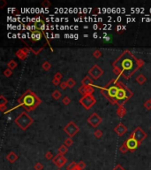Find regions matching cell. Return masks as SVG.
I'll return each mask as SVG.
<instances>
[{"mask_svg":"<svg viewBox=\"0 0 151 170\" xmlns=\"http://www.w3.org/2000/svg\"><path fill=\"white\" fill-rule=\"evenodd\" d=\"M83 86H93V81L91 78H89L88 76H86L85 78L81 81Z\"/></svg>","mask_w":151,"mask_h":170,"instance_id":"cell-16","label":"cell"},{"mask_svg":"<svg viewBox=\"0 0 151 170\" xmlns=\"http://www.w3.org/2000/svg\"><path fill=\"white\" fill-rule=\"evenodd\" d=\"M112 170H126V169L123 168L122 166H120V165H117V166H116V167H114V168L112 169Z\"/></svg>","mask_w":151,"mask_h":170,"instance_id":"cell-42","label":"cell"},{"mask_svg":"<svg viewBox=\"0 0 151 170\" xmlns=\"http://www.w3.org/2000/svg\"><path fill=\"white\" fill-rule=\"evenodd\" d=\"M125 144H126V145L127 146L128 150L131 151V152H133L134 150H136V148L140 145L139 142H138L135 138H133V137H129V138L127 139L126 142H125Z\"/></svg>","mask_w":151,"mask_h":170,"instance_id":"cell-10","label":"cell"},{"mask_svg":"<svg viewBox=\"0 0 151 170\" xmlns=\"http://www.w3.org/2000/svg\"><path fill=\"white\" fill-rule=\"evenodd\" d=\"M94 36V38H97L98 35H97V34H96V33H95V34H94V36Z\"/></svg>","mask_w":151,"mask_h":170,"instance_id":"cell-47","label":"cell"},{"mask_svg":"<svg viewBox=\"0 0 151 170\" xmlns=\"http://www.w3.org/2000/svg\"><path fill=\"white\" fill-rule=\"evenodd\" d=\"M57 170H61V169H57Z\"/></svg>","mask_w":151,"mask_h":170,"instance_id":"cell-48","label":"cell"},{"mask_svg":"<svg viewBox=\"0 0 151 170\" xmlns=\"http://www.w3.org/2000/svg\"><path fill=\"white\" fill-rule=\"evenodd\" d=\"M12 69H10V68L5 69V71H4V75L6 77H10L11 75H12Z\"/></svg>","mask_w":151,"mask_h":170,"instance_id":"cell-31","label":"cell"},{"mask_svg":"<svg viewBox=\"0 0 151 170\" xmlns=\"http://www.w3.org/2000/svg\"><path fill=\"white\" fill-rule=\"evenodd\" d=\"M5 108V105H1V111H2V112H4Z\"/></svg>","mask_w":151,"mask_h":170,"instance_id":"cell-46","label":"cell"},{"mask_svg":"<svg viewBox=\"0 0 151 170\" xmlns=\"http://www.w3.org/2000/svg\"><path fill=\"white\" fill-rule=\"evenodd\" d=\"M45 158H46L47 160H53L54 157H53L52 152H47L46 153H45Z\"/></svg>","mask_w":151,"mask_h":170,"instance_id":"cell-27","label":"cell"},{"mask_svg":"<svg viewBox=\"0 0 151 170\" xmlns=\"http://www.w3.org/2000/svg\"><path fill=\"white\" fill-rule=\"evenodd\" d=\"M77 167V163L76 162H74V161H73L72 163H70L68 166H67V170H73V168H75V167Z\"/></svg>","mask_w":151,"mask_h":170,"instance_id":"cell-26","label":"cell"},{"mask_svg":"<svg viewBox=\"0 0 151 170\" xmlns=\"http://www.w3.org/2000/svg\"><path fill=\"white\" fill-rule=\"evenodd\" d=\"M77 165H78V167H79V168L81 169V170H83V169L86 167V163L84 162V161H82V160L80 161V162H79Z\"/></svg>","mask_w":151,"mask_h":170,"instance_id":"cell-32","label":"cell"},{"mask_svg":"<svg viewBox=\"0 0 151 170\" xmlns=\"http://www.w3.org/2000/svg\"><path fill=\"white\" fill-rule=\"evenodd\" d=\"M16 56L19 58L21 60H24L26 58H27V54H25L24 52L22 51V50H19V51H17V52H16Z\"/></svg>","mask_w":151,"mask_h":170,"instance_id":"cell-18","label":"cell"},{"mask_svg":"<svg viewBox=\"0 0 151 170\" xmlns=\"http://www.w3.org/2000/svg\"><path fill=\"white\" fill-rule=\"evenodd\" d=\"M93 56H94L95 58H100V57H102V52L99 50H96L93 52Z\"/></svg>","mask_w":151,"mask_h":170,"instance_id":"cell-33","label":"cell"},{"mask_svg":"<svg viewBox=\"0 0 151 170\" xmlns=\"http://www.w3.org/2000/svg\"><path fill=\"white\" fill-rule=\"evenodd\" d=\"M30 36H31V39L33 41H39L42 38V33L39 30H32Z\"/></svg>","mask_w":151,"mask_h":170,"instance_id":"cell-14","label":"cell"},{"mask_svg":"<svg viewBox=\"0 0 151 170\" xmlns=\"http://www.w3.org/2000/svg\"><path fill=\"white\" fill-rule=\"evenodd\" d=\"M117 113L119 117H124V116L126 115V109L123 107V105H119V106H118V108L117 110Z\"/></svg>","mask_w":151,"mask_h":170,"instance_id":"cell-17","label":"cell"},{"mask_svg":"<svg viewBox=\"0 0 151 170\" xmlns=\"http://www.w3.org/2000/svg\"><path fill=\"white\" fill-rule=\"evenodd\" d=\"M18 102H19V105L17 107L21 105V106L26 108V110L31 111L35 108V107L40 104L41 100L39 98H37V97L35 96V94H34L33 92L30 91V90H27L24 95L19 98Z\"/></svg>","mask_w":151,"mask_h":170,"instance_id":"cell-2","label":"cell"},{"mask_svg":"<svg viewBox=\"0 0 151 170\" xmlns=\"http://www.w3.org/2000/svg\"><path fill=\"white\" fill-rule=\"evenodd\" d=\"M136 81H138V83H140V84H143L146 81V77L144 76L143 74H139L136 78Z\"/></svg>","mask_w":151,"mask_h":170,"instance_id":"cell-20","label":"cell"},{"mask_svg":"<svg viewBox=\"0 0 151 170\" xmlns=\"http://www.w3.org/2000/svg\"><path fill=\"white\" fill-rule=\"evenodd\" d=\"M131 137L135 138L140 144H141V141H143V139L146 137V133L144 132L141 128H137L136 130L133 131V133L132 134Z\"/></svg>","mask_w":151,"mask_h":170,"instance_id":"cell-9","label":"cell"},{"mask_svg":"<svg viewBox=\"0 0 151 170\" xmlns=\"http://www.w3.org/2000/svg\"><path fill=\"white\" fill-rule=\"evenodd\" d=\"M15 122L21 130H26L28 127L33 123V119L27 114V113L23 112L21 113L20 115H19L18 117L15 119Z\"/></svg>","mask_w":151,"mask_h":170,"instance_id":"cell-3","label":"cell"},{"mask_svg":"<svg viewBox=\"0 0 151 170\" xmlns=\"http://www.w3.org/2000/svg\"><path fill=\"white\" fill-rule=\"evenodd\" d=\"M0 98H1V99H0V101H1V102H0V105H5V104H7V99H5V97L3 95L0 97Z\"/></svg>","mask_w":151,"mask_h":170,"instance_id":"cell-36","label":"cell"},{"mask_svg":"<svg viewBox=\"0 0 151 170\" xmlns=\"http://www.w3.org/2000/svg\"><path fill=\"white\" fill-rule=\"evenodd\" d=\"M127 90H126V88L123 86L122 83H119V90H118V92L115 98L116 103H118L119 105H122V104H124L130 98L129 96H127Z\"/></svg>","mask_w":151,"mask_h":170,"instance_id":"cell-5","label":"cell"},{"mask_svg":"<svg viewBox=\"0 0 151 170\" xmlns=\"http://www.w3.org/2000/svg\"><path fill=\"white\" fill-rule=\"evenodd\" d=\"M118 61L120 62L119 66H118V67H114V70H115L114 72H115L116 74H118V75L119 68L121 67V72H120L119 76L122 74L124 75V76H126V79L129 78L133 72H135L134 70H135V68H137V67H134V66L139 67L140 66L143 65V61H141V60H136L133 56H130V57H124V54L118 59Z\"/></svg>","mask_w":151,"mask_h":170,"instance_id":"cell-1","label":"cell"},{"mask_svg":"<svg viewBox=\"0 0 151 170\" xmlns=\"http://www.w3.org/2000/svg\"><path fill=\"white\" fill-rule=\"evenodd\" d=\"M144 106H145V107H146V109H148V110H149V109H151V101H150V100L147 101L145 104H144Z\"/></svg>","mask_w":151,"mask_h":170,"instance_id":"cell-37","label":"cell"},{"mask_svg":"<svg viewBox=\"0 0 151 170\" xmlns=\"http://www.w3.org/2000/svg\"><path fill=\"white\" fill-rule=\"evenodd\" d=\"M149 100H150V101H151V98H150V99H149Z\"/></svg>","mask_w":151,"mask_h":170,"instance_id":"cell-49","label":"cell"},{"mask_svg":"<svg viewBox=\"0 0 151 170\" xmlns=\"http://www.w3.org/2000/svg\"><path fill=\"white\" fill-rule=\"evenodd\" d=\"M79 91L81 92V94H83V95L85 96V86H83V85L81 86V87L79 89Z\"/></svg>","mask_w":151,"mask_h":170,"instance_id":"cell-41","label":"cell"},{"mask_svg":"<svg viewBox=\"0 0 151 170\" xmlns=\"http://www.w3.org/2000/svg\"><path fill=\"white\" fill-rule=\"evenodd\" d=\"M67 151H68L67 146H66V145H64L60 146L59 149V153H60V154H62V155H64V153H66V152H67Z\"/></svg>","mask_w":151,"mask_h":170,"instance_id":"cell-21","label":"cell"},{"mask_svg":"<svg viewBox=\"0 0 151 170\" xmlns=\"http://www.w3.org/2000/svg\"><path fill=\"white\" fill-rule=\"evenodd\" d=\"M66 83H67V86L69 88H73L74 87V85L76 84V83H75V81L73 80V78H69L67 81H66Z\"/></svg>","mask_w":151,"mask_h":170,"instance_id":"cell-23","label":"cell"},{"mask_svg":"<svg viewBox=\"0 0 151 170\" xmlns=\"http://www.w3.org/2000/svg\"><path fill=\"white\" fill-rule=\"evenodd\" d=\"M34 168L35 169V170H42L44 169V166H42V163H40V162H37L35 165H34Z\"/></svg>","mask_w":151,"mask_h":170,"instance_id":"cell-28","label":"cell"},{"mask_svg":"<svg viewBox=\"0 0 151 170\" xmlns=\"http://www.w3.org/2000/svg\"><path fill=\"white\" fill-rule=\"evenodd\" d=\"M73 144V139L71 138V137L66 139V141H64V145H66L67 147H68V146H71Z\"/></svg>","mask_w":151,"mask_h":170,"instance_id":"cell-29","label":"cell"},{"mask_svg":"<svg viewBox=\"0 0 151 170\" xmlns=\"http://www.w3.org/2000/svg\"><path fill=\"white\" fill-rule=\"evenodd\" d=\"M52 97H53L54 99L57 100V99H59V98H61V93H60L59 90H55V91L52 93Z\"/></svg>","mask_w":151,"mask_h":170,"instance_id":"cell-24","label":"cell"},{"mask_svg":"<svg viewBox=\"0 0 151 170\" xmlns=\"http://www.w3.org/2000/svg\"><path fill=\"white\" fill-rule=\"evenodd\" d=\"M42 5L44 6V7H49V6L51 5V4L49 3V1H47V0H45V1L44 2V3L42 4Z\"/></svg>","mask_w":151,"mask_h":170,"instance_id":"cell-38","label":"cell"},{"mask_svg":"<svg viewBox=\"0 0 151 170\" xmlns=\"http://www.w3.org/2000/svg\"><path fill=\"white\" fill-rule=\"evenodd\" d=\"M119 151L122 153H126V152H127V151H129V150H128V148H127V146L126 145V144L124 143V145L119 148Z\"/></svg>","mask_w":151,"mask_h":170,"instance_id":"cell-30","label":"cell"},{"mask_svg":"<svg viewBox=\"0 0 151 170\" xmlns=\"http://www.w3.org/2000/svg\"><path fill=\"white\" fill-rule=\"evenodd\" d=\"M60 88H61L62 90H66V87H68L67 86V83H66V81H64V83H60Z\"/></svg>","mask_w":151,"mask_h":170,"instance_id":"cell-39","label":"cell"},{"mask_svg":"<svg viewBox=\"0 0 151 170\" xmlns=\"http://www.w3.org/2000/svg\"><path fill=\"white\" fill-rule=\"evenodd\" d=\"M94 134H95V135H96V138H101V137H103V132L101 130H96V132H95Z\"/></svg>","mask_w":151,"mask_h":170,"instance_id":"cell-34","label":"cell"},{"mask_svg":"<svg viewBox=\"0 0 151 170\" xmlns=\"http://www.w3.org/2000/svg\"><path fill=\"white\" fill-rule=\"evenodd\" d=\"M116 83V80L113 81V85H111L109 88H104V89H103V90H106V92L108 94L107 98H109L112 103H114V104L116 103L115 98L118 92V90H119V83Z\"/></svg>","mask_w":151,"mask_h":170,"instance_id":"cell-4","label":"cell"},{"mask_svg":"<svg viewBox=\"0 0 151 170\" xmlns=\"http://www.w3.org/2000/svg\"><path fill=\"white\" fill-rule=\"evenodd\" d=\"M21 50H22V51L23 52L25 53V54H28V52H29V49L28 48H23V49H21Z\"/></svg>","mask_w":151,"mask_h":170,"instance_id":"cell-44","label":"cell"},{"mask_svg":"<svg viewBox=\"0 0 151 170\" xmlns=\"http://www.w3.org/2000/svg\"><path fill=\"white\" fill-rule=\"evenodd\" d=\"M94 88L93 86H85V96L86 95H92L94 92Z\"/></svg>","mask_w":151,"mask_h":170,"instance_id":"cell-19","label":"cell"},{"mask_svg":"<svg viewBox=\"0 0 151 170\" xmlns=\"http://www.w3.org/2000/svg\"><path fill=\"white\" fill-rule=\"evenodd\" d=\"M52 83H53L54 85H56V86H57V85H59L61 83H60V80H59V79H57V78H54V79H53V81H52Z\"/></svg>","mask_w":151,"mask_h":170,"instance_id":"cell-40","label":"cell"},{"mask_svg":"<svg viewBox=\"0 0 151 170\" xmlns=\"http://www.w3.org/2000/svg\"><path fill=\"white\" fill-rule=\"evenodd\" d=\"M103 69L101 67H99L98 66H94L93 67L90 69L89 71H88V74H89V75H91L92 76V78L93 79H95V80H96V79H98L99 77L101 76V75L103 74Z\"/></svg>","mask_w":151,"mask_h":170,"instance_id":"cell-11","label":"cell"},{"mask_svg":"<svg viewBox=\"0 0 151 170\" xmlns=\"http://www.w3.org/2000/svg\"><path fill=\"white\" fill-rule=\"evenodd\" d=\"M54 78H57V79H59V80H61L62 74H60V73H57V74H55V76H54Z\"/></svg>","mask_w":151,"mask_h":170,"instance_id":"cell-43","label":"cell"},{"mask_svg":"<svg viewBox=\"0 0 151 170\" xmlns=\"http://www.w3.org/2000/svg\"><path fill=\"white\" fill-rule=\"evenodd\" d=\"M64 130L66 131V133H67L69 137H74V135L79 132V128H78V126L75 125L74 122L71 121L70 123H68L67 125L64 127Z\"/></svg>","mask_w":151,"mask_h":170,"instance_id":"cell-7","label":"cell"},{"mask_svg":"<svg viewBox=\"0 0 151 170\" xmlns=\"http://www.w3.org/2000/svg\"><path fill=\"white\" fill-rule=\"evenodd\" d=\"M2 3H3V4H2V5L0 6V7H1V8H4V5H5V4H6V2H5V1H4V0H2Z\"/></svg>","mask_w":151,"mask_h":170,"instance_id":"cell-45","label":"cell"},{"mask_svg":"<svg viewBox=\"0 0 151 170\" xmlns=\"http://www.w3.org/2000/svg\"><path fill=\"white\" fill-rule=\"evenodd\" d=\"M8 66H9L10 69H14L15 67H17V62L15 61V60H10L9 62H8Z\"/></svg>","mask_w":151,"mask_h":170,"instance_id":"cell-22","label":"cell"},{"mask_svg":"<svg viewBox=\"0 0 151 170\" xmlns=\"http://www.w3.org/2000/svg\"><path fill=\"white\" fill-rule=\"evenodd\" d=\"M6 160L9 161L10 163H14L15 161L18 160V155L14 152H10L9 154L6 156Z\"/></svg>","mask_w":151,"mask_h":170,"instance_id":"cell-15","label":"cell"},{"mask_svg":"<svg viewBox=\"0 0 151 170\" xmlns=\"http://www.w3.org/2000/svg\"><path fill=\"white\" fill-rule=\"evenodd\" d=\"M88 123H89L92 127H94V128H96V127H97L99 124L102 122V118H101L100 116H98L97 113H94L88 119Z\"/></svg>","mask_w":151,"mask_h":170,"instance_id":"cell-12","label":"cell"},{"mask_svg":"<svg viewBox=\"0 0 151 170\" xmlns=\"http://www.w3.org/2000/svg\"><path fill=\"white\" fill-rule=\"evenodd\" d=\"M62 102H63V104L64 105H69V103L71 102V99H70V98H69V97H64V98H63V100H62Z\"/></svg>","mask_w":151,"mask_h":170,"instance_id":"cell-35","label":"cell"},{"mask_svg":"<svg viewBox=\"0 0 151 170\" xmlns=\"http://www.w3.org/2000/svg\"><path fill=\"white\" fill-rule=\"evenodd\" d=\"M115 131L118 133V135H123L127 131V128H126V127L124 125V124L120 123L115 128Z\"/></svg>","mask_w":151,"mask_h":170,"instance_id":"cell-13","label":"cell"},{"mask_svg":"<svg viewBox=\"0 0 151 170\" xmlns=\"http://www.w3.org/2000/svg\"><path fill=\"white\" fill-rule=\"evenodd\" d=\"M96 98H94L92 95H86V96H83V98L80 100L81 104L85 107L86 109H89L92 105H95L96 103Z\"/></svg>","mask_w":151,"mask_h":170,"instance_id":"cell-6","label":"cell"},{"mask_svg":"<svg viewBox=\"0 0 151 170\" xmlns=\"http://www.w3.org/2000/svg\"><path fill=\"white\" fill-rule=\"evenodd\" d=\"M42 69H44L45 71H48L49 68L51 67V63L48 61H45L44 64H42Z\"/></svg>","mask_w":151,"mask_h":170,"instance_id":"cell-25","label":"cell"},{"mask_svg":"<svg viewBox=\"0 0 151 170\" xmlns=\"http://www.w3.org/2000/svg\"><path fill=\"white\" fill-rule=\"evenodd\" d=\"M52 161H53L54 164L57 166V167H59V168H60V167H64V165L66 164V162H67V159H66L64 155H62V154L59 153L57 156L54 157V159L52 160Z\"/></svg>","mask_w":151,"mask_h":170,"instance_id":"cell-8","label":"cell"}]
</instances>
